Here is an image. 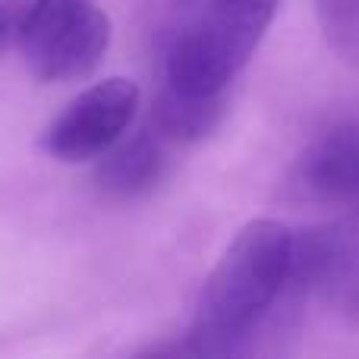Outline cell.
<instances>
[{
	"label": "cell",
	"instance_id": "obj_6",
	"mask_svg": "<svg viewBox=\"0 0 359 359\" xmlns=\"http://www.w3.org/2000/svg\"><path fill=\"white\" fill-rule=\"evenodd\" d=\"M170 170V142L151 130L136 133L133 139H120L111 151L101 155L95 170V183L114 202L142 198L168 177Z\"/></svg>",
	"mask_w": 359,
	"mask_h": 359
},
{
	"label": "cell",
	"instance_id": "obj_3",
	"mask_svg": "<svg viewBox=\"0 0 359 359\" xmlns=\"http://www.w3.org/2000/svg\"><path fill=\"white\" fill-rule=\"evenodd\" d=\"M111 16L95 0H32L16 25L22 60L38 82H82L111 48Z\"/></svg>",
	"mask_w": 359,
	"mask_h": 359
},
{
	"label": "cell",
	"instance_id": "obj_9",
	"mask_svg": "<svg viewBox=\"0 0 359 359\" xmlns=\"http://www.w3.org/2000/svg\"><path fill=\"white\" fill-rule=\"evenodd\" d=\"M316 13L334 57L359 69V0H316Z\"/></svg>",
	"mask_w": 359,
	"mask_h": 359
},
{
	"label": "cell",
	"instance_id": "obj_1",
	"mask_svg": "<svg viewBox=\"0 0 359 359\" xmlns=\"http://www.w3.org/2000/svg\"><path fill=\"white\" fill-rule=\"evenodd\" d=\"M293 233L280 221L255 217L224 249L198 293L183 356L246 353L290 280Z\"/></svg>",
	"mask_w": 359,
	"mask_h": 359
},
{
	"label": "cell",
	"instance_id": "obj_10",
	"mask_svg": "<svg viewBox=\"0 0 359 359\" xmlns=\"http://www.w3.org/2000/svg\"><path fill=\"white\" fill-rule=\"evenodd\" d=\"M6 38H10V19H6V13L0 10V50H4Z\"/></svg>",
	"mask_w": 359,
	"mask_h": 359
},
{
	"label": "cell",
	"instance_id": "obj_4",
	"mask_svg": "<svg viewBox=\"0 0 359 359\" xmlns=\"http://www.w3.org/2000/svg\"><path fill=\"white\" fill-rule=\"evenodd\" d=\"M139 111V86L123 76L95 82L44 133V151L60 164L95 161L126 136Z\"/></svg>",
	"mask_w": 359,
	"mask_h": 359
},
{
	"label": "cell",
	"instance_id": "obj_7",
	"mask_svg": "<svg viewBox=\"0 0 359 359\" xmlns=\"http://www.w3.org/2000/svg\"><path fill=\"white\" fill-rule=\"evenodd\" d=\"M356 246L347 230H309L306 236H293L290 280L293 290H318L344 280L353 268Z\"/></svg>",
	"mask_w": 359,
	"mask_h": 359
},
{
	"label": "cell",
	"instance_id": "obj_8",
	"mask_svg": "<svg viewBox=\"0 0 359 359\" xmlns=\"http://www.w3.org/2000/svg\"><path fill=\"white\" fill-rule=\"evenodd\" d=\"M227 114V95H211V98H196V95L174 92L170 86L161 88L151 111V126L168 139L170 145L198 142L211 136L221 126Z\"/></svg>",
	"mask_w": 359,
	"mask_h": 359
},
{
	"label": "cell",
	"instance_id": "obj_2",
	"mask_svg": "<svg viewBox=\"0 0 359 359\" xmlns=\"http://www.w3.org/2000/svg\"><path fill=\"white\" fill-rule=\"evenodd\" d=\"M278 6L280 0H208L205 16L170 44L164 86L196 98L227 95L230 82L271 29Z\"/></svg>",
	"mask_w": 359,
	"mask_h": 359
},
{
	"label": "cell",
	"instance_id": "obj_5",
	"mask_svg": "<svg viewBox=\"0 0 359 359\" xmlns=\"http://www.w3.org/2000/svg\"><path fill=\"white\" fill-rule=\"evenodd\" d=\"M293 189L318 205H359V123L334 126L306 149Z\"/></svg>",
	"mask_w": 359,
	"mask_h": 359
}]
</instances>
